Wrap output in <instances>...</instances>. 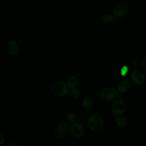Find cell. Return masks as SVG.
<instances>
[{
	"mask_svg": "<svg viewBox=\"0 0 146 146\" xmlns=\"http://www.w3.org/2000/svg\"><path fill=\"white\" fill-rule=\"evenodd\" d=\"M71 95L74 98H78L80 95V91L78 89L74 88L71 91Z\"/></svg>",
	"mask_w": 146,
	"mask_h": 146,
	"instance_id": "17",
	"label": "cell"
},
{
	"mask_svg": "<svg viewBox=\"0 0 146 146\" xmlns=\"http://www.w3.org/2000/svg\"><path fill=\"white\" fill-rule=\"evenodd\" d=\"M126 110V106L124 102L120 99H116L112 103L111 111L113 116L117 117L121 116L124 113Z\"/></svg>",
	"mask_w": 146,
	"mask_h": 146,
	"instance_id": "3",
	"label": "cell"
},
{
	"mask_svg": "<svg viewBox=\"0 0 146 146\" xmlns=\"http://www.w3.org/2000/svg\"><path fill=\"white\" fill-rule=\"evenodd\" d=\"M129 10V6L127 3L125 2L120 3L113 9V15L117 18H120L125 16Z\"/></svg>",
	"mask_w": 146,
	"mask_h": 146,
	"instance_id": "4",
	"label": "cell"
},
{
	"mask_svg": "<svg viewBox=\"0 0 146 146\" xmlns=\"http://www.w3.org/2000/svg\"><path fill=\"white\" fill-rule=\"evenodd\" d=\"M144 74H145V75L146 76V67H145V68H144Z\"/></svg>",
	"mask_w": 146,
	"mask_h": 146,
	"instance_id": "21",
	"label": "cell"
},
{
	"mask_svg": "<svg viewBox=\"0 0 146 146\" xmlns=\"http://www.w3.org/2000/svg\"><path fill=\"white\" fill-rule=\"evenodd\" d=\"M5 139L4 136L2 133H1L0 134V145H2L5 143Z\"/></svg>",
	"mask_w": 146,
	"mask_h": 146,
	"instance_id": "19",
	"label": "cell"
},
{
	"mask_svg": "<svg viewBox=\"0 0 146 146\" xmlns=\"http://www.w3.org/2000/svg\"><path fill=\"white\" fill-rule=\"evenodd\" d=\"M121 95L113 87H108L103 89L100 93V98L104 102H108L115 98L120 99Z\"/></svg>",
	"mask_w": 146,
	"mask_h": 146,
	"instance_id": "1",
	"label": "cell"
},
{
	"mask_svg": "<svg viewBox=\"0 0 146 146\" xmlns=\"http://www.w3.org/2000/svg\"><path fill=\"white\" fill-rule=\"evenodd\" d=\"M82 106L86 108H90V107H92L93 104V102L92 100L88 97H86L83 99L82 102Z\"/></svg>",
	"mask_w": 146,
	"mask_h": 146,
	"instance_id": "14",
	"label": "cell"
},
{
	"mask_svg": "<svg viewBox=\"0 0 146 146\" xmlns=\"http://www.w3.org/2000/svg\"><path fill=\"white\" fill-rule=\"evenodd\" d=\"M7 146H18V145L16 143H11L9 144Z\"/></svg>",
	"mask_w": 146,
	"mask_h": 146,
	"instance_id": "20",
	"label": "cell"
},
{
	"mask_svg": "<svg viewBox=\"0 0 146 146\" xmlns=\"http://www.w3.org/2000/svg\"><path fill=\"white\" fill-rule=\"evenodd\" d=\"M71 133L75 137L80 138L84 133V129L83 125L79 122H75L71 124L70 128Z\"/></svg>",
	"mask_w": 146,
	"mask_h": 146,
	"instance_id": "6",
	"label": "cell"
},
{
	"mask_svg": "<svg viewBox=\"0 0 146 146\" xmlns=\"http://www.w3.org/2000/svg\"><path fill=\"white\" fill-rule=\"evenodd\" d=\"M7 50L11 55L14 56L17 55L19 51V46L18 42L15 40H10L7 44Z\"/></svg>",
	"mask_w": 146,
	"mask_h": 146,
	"instance_id": "8",
	"label": "cell"
},
{
	"mask_svg": "<svg viewBox=\"0 0 146 146\" xmlns=\"http://www.w3.org/2000/svg\"><path fill=\"white\" fill-rule=\"evenodd\" d=\"M66 119L71 124L76 122V116L73 112H68L66 115Z\"/></svg>",
	"mask_w": 146,
	"mask_h": 146,
	"instance_id": "15",
	"label": "cell"
},
{
	"mask_svg": "<svg viewBox=\"0 0 146 146\" xmlns=\"http://www.w3.org/2000/svg\"><path fill=\"white\" fill-rule=\"evenodd\" d=\"M115 19H116V17L113 15H112L110 14H105L102 17L103 21L107 23H111L115 21Z\"/></svg>",
	"mask_w": 146,
	"mask_h": 146,
	"instance_id": "13",
	"label": "cell"
},
{
	"mask_svg": "<svg viewBox=\"0 0 146 146\" xmlns=\"http://www.w3.org/2000/svg\"><path fill=\"white\" fill-rule=\"evenodd\" d=\"M68 125L65 123H59L55 129V133L59 137H63L68 133Z\"/></svg>",
	"mask_w": 146,
	"mask_h": 146,
	"instance_id": "7",
	"label": "cell"
},
{
	"mask_svg": "<svg viewBox=\"0 0 146 146\" xmlns=\"http://www.w3.org/2000/svg\"><path fill=\"white\" fill-rule=\"evenodd\" d=\"M127 71H128V69H127V67H126V66H123L121 70V74L122 76H124V75L126 74Z\"/></svg>",
	"mask_w": 146,
	"mask_h": 146,
	"instance_id": "18",
	"label": "cell"
},
{
	"mask_svg": "<svg viewBox=\"0 0 146 146\" xmlns=\"http://www.w3.org/2000/svg\"><path fill=\"white\" fill-rule=\"evenodd\" d=\"M104 121H103V119H102L101 120H99L96 122L95 126L94 127V128L91 131L94 132H99L101 131H102V129L104 128Z\"/></svg>",
	"mask_w": 146,
	"mask_h": 146,
	"instance_id": "12",
	"label": "cell"
},
{
	"mask_svg": "<svg viewBox=\"0 0 146 146\" xmlns=\"http://www.w3.org/2000/svg\"><path fill=\"white\" fill-rule=\"evenodd\" d=\"M145 76L144 73L139 70H134L131 74V79L136 85L142 84L145 80Z\"/></svg>",
	"mask_w": 146,
	"mask_h": 146,
	"instance_id": "5",
	"label": "cell"
},
{
	"mask_svg": "<svg viewBox=\"0 0 146 146\" xmlns=\"http://www.w3.org/2000/svg\"><path fill=\"white\" fill-rule=\"evenodd\" d=\"M96 122V121H95L93 115H91L88 116V119H87V123H88V126L91 130H92V128H94V127L95 126Z\"/></svg>",
	"mask_w": 146,
	"mask_h": 146,
	"instance_id": "16",
	"label": "cell"
},
{
	"mask_svg": "<svg viewBox=\"0 0 146 146\" xmlns=\"http://www.w3.org/2000/svg\"><path fill=\"white\" fill-rule=\"evenodd\" d=\"M115 121L116 125L120 127H125L128 124L127 119L123 116H119L116 117L115 119Z\"/></svg>",
	"mask_w": 146,
	"mask_h": 146,
	"instance_id": "11",
	"label": "cell"
},
{
	"mask_svg": "<svg viewBox=\"0 0 146 146\" xmlns=\"http://www.w3.org/2000/svg\"><path fill=\"white\" fill-rule=\"evenodd\" d=\"M129 88H130L129 82L128 80H123L121 81L118 84L117 90L119 93L121 94H124L127 92L129 89Z\"/></svg>",
	"mask_w": 146,
	"mask_h": 146,
	"instance_id": "9",
	"label": "cell"
},
{
	"mask_svg": "<svg viewBox=\"0 0 146 146\" xmlns=\"http://www.w3.org/2000/svg\"><path fill=\"white\" fill-rule=\"evenodd\" d=\"M78 83H79L78 79L75 75L70 76L68 78V79L67 80V84L69 88L72 89V90L76 88L77 87V86H78Z\"/></svg>",
	"mask_w": 146,
	"mask_h": 146,
	"instance_id": "10",
	"label": "cell"
},
{
	"mask_svg": "<svg viewBox=\"0 0 146 146\" xmlns=\"http://www.w3.org/2000/svg\"><path fill=\"white\" fill-rule=\"evenodd\" d=\"M69 87L67 83L62 81L55 82L51 87V91L57 96H66L69 91Z\"/></svg>",
	"mask_w": 146,
	"mask_h": 146,
	"instance_id": "2",
	"label": "cell"
}]
</instances>
